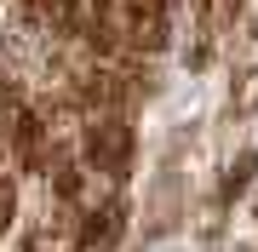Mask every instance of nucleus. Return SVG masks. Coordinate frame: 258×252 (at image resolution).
I'll return each mask as SVG.
<instances>
[{"instance_id": "obj_3", "label": "nucleus", "mask_w": 258, "mask_h": 252, "mask_svg": "<svg viewBox=\"0 0 258 252\" xmlns=\"http://www.w3.org/2000/svg\"><path fill=\"white\" fill-rule=\"evenodd\" d=\"M252 172H258V149H241L230 166H224V178H218L212 195H218V201H241V195L252 189Z\"/></svg>"}, {"instance_id": "obj_6", "label": "nucleus", "mask_w": 258, "mask_h": 252, "mask_svg": "<svg viewBox=\"0 0 258 252\" xmlns=\"http://www.w3.org/2000/svg\"><path fill=\"white\" fill-rule=\"evenodd\" d=\"M12 218H18V184H12L6 172H0V235L12 229Z\"/></svg>"}, {"instance_id": "obj_5", "label": "nucleus", "mask_w": 258, "mask_h": 252, "mask_svg": "<svg viewBox=\"0 0 258 252\" xmlns=\"http://www.w3.org/2000/svg\"><path fill=\"white\" fill-rule=\"evenodd\" d=\"M230 109H235V115H247V121L258 115V69H247V75L235 80V92H230Z\"/></svg>"}, {"instance_id": "obj_8", "label": "nucleus", "mask_w": 258, "mask_h": 252, "mask_svg": "<svg viewBox=\"0 0 258 252\" xmlns=\"http://www.w3.org/2000/svg\"><path fill=\"white\" fill-rule=\"evenodd\" d=\"M252 224H258V195H252Z\"/></svg>"}, {"instance_id": "obj_1", "label": "nucleus", "mask_w": 258, "mask_h": 252, "mask_svg": "<svg viewBox=\"0 0 258 252\" xmlns=\"http://www.w3.org/2000/svg\"><path fill=\"white\" fill-rule=\"evenodd\" d=\"M75 155L81 166L103 178V184H126L132 172V155H138V138H132V115H86L81 132H75Z\"/></svg>"}, {"instance_id": "obj_9", "label": "nucleus", "mask_w": 258, "mask_h": 252, "mask_svg": "<svg viewBox=\"0 0 258 252\" xmlns=\"http://www.w3.org/2000/svg\"><path fill=\"white\" fill-rule=\"evenodd\" d=\"M132 252H144V241H138V246H132Z\"/></svg>"}, {"instance_id": "obj_4", "label": "nucleus", "mask_w": 258, "mask_h": 252, "mask_svg": "<svg viewBox=\"0 0 258 252\" xmlns=\"http://www.w3.org/2000/svg\"><path fill=\"white\" fill-rule=\"evenodd\" d=\"M29 109V86L12 75V69H0V126L12 121V115H23Z\"/></svg>"}, {"instance_id": "obj_2", "label": "nucleus", "mask_w": 258, "mask_h": 252, "mask_svg": "<svg viewBox=\"0 0 258 252\" xmlns=\"http://www.w3.org/2000/svg\"><path fill=\"white\" fill-rule=\"evenodd\" d=\"M0 138H6V160H12V166H18L23 178H40V166H46V149H52V132H46V121H40L35 109L12 115V121L0 126Z\"/></svg>"}, {"instance_id": "obj_7", "label": "nucleus", "mask_w": 258, "mask_h": 252, "mask_svg": "<svg viewBox=\"0 0 258 252\" xmlns=\"http://www.w3.org/2000/svg\"><path fill=\"white\" fill-rule=\"evenodd\" d=\"M235 252H258V241H247V246H235Z\"/></svg>"}]
</instances>
